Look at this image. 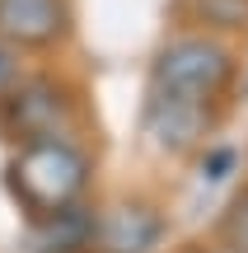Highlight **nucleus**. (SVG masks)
<instances>
[{
	"mask_svg": "<svg viewBox=\"0 0 248 253\" xmlns=\"http://www.w3.org/2000/svg\"><path fill=\"white\" fill-rule=\"evenodd\" d=\"M89 178H94V164L71 136L24 141V145H14V155L5 164V192L24 211V220H42L52 211L84 202Z\"/></svg>",
	"mask_w": 248,
	"mask_h": 253,
	"instance_id": "obj_1",
	"label": "nucleus"
},
{
	"mask_svg": "<svg viewBox=\"0 0 248 253\" xmlns=\"http://www.w3.org/2000/svg\"><path fill=\"white\" fill-rule=\"evenodd\" d=\"M169 235V220L155 202H117L99 211V253H155Z\"/></svg>",
	"mask_w": 248,
	"mask_h": 253,
	"instance_id": "obj_5",
	"label": "nucleus"
},
{
	"mask_svg": "<svg viewBox=\"0 0 248 253\" xmlns=\"http://www.w3.org/2000/svg\"><path fill=\"white\" fill-rule=\"evenodd\" d=\"M71 38L66 0H0V42L19 52H47Z\"/></svg>",
	"mask_w": 248,
	"mask_h": 253,
	"instance_id": "obj_4",
	"label": "nucleus"
},
{
	"mask_svg": "<svg viewBox=\"0 0 248 253\" xmlns=\"http://www.w3.org/2000/svg\"><path fill=\"white\" fill-rule=\"evenodd\" d=\"M75 126V89L56 75H19L0 94V131L9 145L71 136Z\"/></svg>",
	"mask_w": 248,
	"mask_h": 253,
	"instance_id": "obj_3",
	"label": "nucleus"
},
{
	"mask_svg": "<svg viewBox=\"0 0 248 253\" xmlns=\"http://www.w3.org/2000/svg\"><path fill=\"white\" fill-rule=\"evenodd\" d=\"M244 99H248V66H244Z\"/></svg>",
	"mask_w": 248,
	"mask_h": 253,
	"instance_id": "obj_12",
	"label": "nucleus"
},
{
	"mask_svg": "<svg viewBox=\"0 0 248 253\" xmlns=\"http://www.w3.org/2000/svg\"><path fill=\"white\" fill-rule=\"evenodd\" d=\"M234 52L211 33H178L150 61L145 99L187 103V108H220V99L234 84Z\"/></svg>",
	"mask_w": 248,
	"mask_h": 253,
	"instance_id": "obj_2",
	"label": "nucleus"
},
{
	"mask_svg": "<svg viewBox=\"0 0 248 253\" xmlns=\"http://www.w3.org/2000/svg\"><path fill=\"white\" fill-rule=\"evenodd\" d=\"M220 244L230 253H248V188L230 202V211L220 216Z\"/></svg>",
	"mask_w": 248,
	"mask_h": 253,
	"instance_id": "obj_9",
	"label": "nucleus"
},
{
	"mask_svg": "<svg viewBox=\"0 0 248 253\" xmlns=\"http://www.w3.org/2000/svg\"><path fill=\"white\" fill-rule=\"evenodd\" d=\"M192 253H215V249H192ZM225 253H230V249H225Z\"/></svg>",
	"mask_w": 248,
	"mask_h": 253,
	"instance_id": "obj_13",
	"label": "nucleus"
},
{
	"mask_svg": "<svg viewBox=\"0 0 248 253\" xmlns=\"http://www.w3.org/2000/svg\"><path fill=\"white\" fill-rule=\"evenodd\" d=\"M215 113L211 108H187V103H159L145 99V136L169 155H187L211 136Z\"/></svg>",
	"mask_w": 248,
	"mask_h": 253,
	"instance_id": "obj_7",
	"label": "nucleus"
},
{
	"mask_svg": "<svg viewBox=\"0 0 248 253\" xmlns=\"http://www.w3.org/2000/svg\"><path fill=\"white\" fill-rule=\"evenodd\" d=\"M239 164V155L230 150V145H206V155H202V178H211V183H220L225 173Z\"/></svg>",
	"mask_w": 248,
	"mask_h": 253,
	"instance_id": "obj_10",
	"label": "nucleus"
},
{
	"mask_svg": "<svg viewBox=\"0 0 248 253\" xmlns=\"http://www.w3.org/2000/svg\"><path fill=\"white\" fill-rule=\"evenodd\" d=\"M28 253H99V211L75 202L42 220H28Z\"/></svg>",
	"mask_w": 248,
	"mask_h": 253,
	"instance_id": "obj_6",
	"label": "nucleus"
},
{
	"mask_svg": "<svg viewBox=\"0 0 248 253\" xmlns=\"http://www.w3.org/2000/svg\"><path fill=\"white\" fill-rule=\"evenodd\" d=\"M24 75V66H19V47H9V42H0V94L9 89V84Z\"/></svg>",
	"mask_w": 248,
	"mask_h": 253,
	"instance_id": "obj_11",
	"label": "nucleus"
},
{
	"mask_svg": "<svg viewBox=\"0 0 248 253\" xmlns=\"http://www.w3.org/2000/svg\"><path fill=\"white\" fill-rule=\"evenodd\" d=\"M187 19L202 28H248V0H187Z\"/></svg>",
	"mask_w": 248,
	"mask_h": 253,
	"instance_id": "obj_8",
	"label": "nucleus"
}]
</instances>
